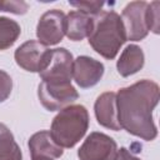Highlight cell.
I'll return each mask as SVG.
<instances>
[{"label": "cell", "instance_id": "6da1fadb", "mask_svg": "<svg viewBox=\"0 0 160 160\" xmlns=\"http://www.w3.org/2000/svg\"><path fill=\"white\" fill-rule=\"evenodd\" d=\"M160 99L159 85L149 79L121 88L116 92L118 121L121 129L146 141L158 136L152 111Z\"/></svg>", "mask_w": 160, "mask_h": 160}, {"label": "cell", "instance_id": "7a4b0ae2", "mask_svg": "<svg viewBox=\"0 0 160 160\" xmlns=\"http://www.w3.org/2000/svg\"><path fill=\"white\" fill-rule=\"evenodd\" d=\"M88 39L95 52L112 60L126 41V32L120 15L114 10H102L92 16V29Z\"/></svg>", "mask_w": 160, "mask_h": 160}, {"label": "cell", "instance_id": "3957f363", "mask_svg": "<svg viewBox=\"0 0 160 160\" xmlns=\"http://www.w3.org/2000/svg\"><path fill=\"white\" fill-rule=\"evenodd\" d=\"M89 122V112L84 105H69L52 119L50 135L60 148L71 149L84 138Z\"/></svg>", "mask_w": 160, "mask_h": 160}, {"label": "cell", "instance_id": "277c9868", "mask_svg": "<svg viewBox=\"0 0 160 160\" xmlns=\"http://www.w3.org/2000/svg\"><path fill=\"white\" fill-rule=\"evenodd\" d=\"M38 98L46 110L56 111L78 100L79 92L71 81H41L38 88Z\"/></svg>", "mask_w": 160, "mask_h": 160}, {"label": "cell", "instance_id": "5b68a950", "mask_svg": "<svg viewBox=\"0 0 160 160\" xmlns=\"http://www.w3.org/2000/svg\"><path fill=\"white\" fill-rule=\"evenodd\" d=\"M148 4L146 1H131L122 12L121 20L126 32V40L140 41L145 39L150 31L148 22Z\"/></svg>", "mask_w": 160, "mask_h": 160}, {"label": "cell", "instance_id": "8992f818", "mask_svg": "<svg viewBox=\"0 0 160 160\" xmlns=\"http://www.w3.org/2000/svg\"><path fill=\"white\" fill-rule=\"evenodd\" d=\"M118 145L112 138L104 132L92 131L86 136L78 150L80 160H115Z\"/></svg>", "mask_w": 160, "mask_h": 160}, {"label": "cell", "instance_id": "52a82bcc", "mask_svg": "<svg viewBox=\"0 0 160 160\" xmlns=\"http://www.w3.org/2000/svg\"><path fill=\"white\" fill-rule=\"evenodd\" d=\"M51 49L36 40H28L21 44L14 54L16 64L30 72H40L46 66Z\"/></svg>", "mask_w": 160, "mask_h": 160}, {"label": "cell", "instance_id": "ba28073f", "mask_svg": "<svg viewBox=\"0 0 160 160\" xmlns=\"http://www.w3.org/2000/svg\"><path fill=\"white\" fill-rule=\"evenodd\" d=\"M72 64L74 58L68 49H51L49 61L39 76L42 81H71Z\"/></svg>", "mask_w": 160, "mask_h": 160}, {"label": "cell", "instance_id": "9c48e42d", "mask_svg": "<svg viewBox=\"0 0 160 160\" xmlns=\"http://www.w3.org/2000/svg\"><path fill=\"white\" fill-rule=\"evenodd\" d=\"M65 18L66 15L59 9L44 12L36 25V36L39 42L45 46L59 44L65 36Z\"/></svg>", "mask_w": 160, "mask_h": 160}, {"label": "cell", "instance_id": "30bf717a", "mask_svg": "<svg viewBox=\"0 0 160 160\" xmlns=\"http://www.w3.org/2000/svg\"><path fill=\"white\" fill-rule=\"evenodd\" d=\"M105 68L102 62L86 55L78 56L72 64V78L81 89L95 86L101 80Z\"/></svg>", "mask_w": 160, "mask_h": 160}, {"label": "cell", "instance_id": "8fae6325", "mask_svg": "<svg viewBox=\"0 0 160 160\" xmlns=\"http://www.w3.org/2000/svg\"><path fill=\"white\" fill-rule=\"evenodd\" d=\"M94 112L99 125L114 131H119L121 129L118 121L116 92L106 91L99 95L94 104Z\"/></svg>", "mask_w": 160, "mask_h": 160}, {"label": "cell", "instance_id": "7c38bea8", "mask_svg": "<svg viewBox=\"0 0 160 160\" xmlns=\"http://www.w3.org/2000/svg\"><path fill=\"white\" fill-rule=\"evenodd\" d=\"M29 151L31 159L34 158H50L58 159L64 154L62 148H60L50 135V131L41 130L32 134L28 141Z\"/></svg>", "mask_w": 160, "mask_h": 160}, {"label": "cell", "instance_id": "4fadbf2b", "mask_svg": "<svg viewBox=\"0 0 160 160\" xmlns=\"http://www.w3.org/2000/svg\"><path fill=\"white\" fill-rule=\"evenodd\" d=\"M92 29V16L78 10L70 11L65 18V35L71 41H81Z\"/></svg>", "mask_w": 160, "mask_h": 160}, {"label": "cell", "instance_id": "5bb4252c", "mask_svg": "<svg viewBox=\"0 0 160 160\" xmlns=\"http://www.w3.org/2000/svg\"><path fill=\"white\" fill-rule=\"evenodd\" d=\"M144 62L145 56L142 49L135 44H130L120 54V58L116 61V69L121 76L128 78L141 70Z\"/></svg>", "mask_w": 160, "mask_h": 160}, {"label": "cell", "instance_id": "9a60e30c", "mask_svg": "<svg viewBox=\"0 0 160 160\" xmlns=\"http://www.w3.org/2000/svg\"><path fill=\"white\" fill-rule=\"evenodd\" d=\"M0 160H22V152L10 129L0 122Z\"/></svg>", "mask_w": 160, "mask_h": 160}, {"label": "cell", "instance_id": "2e32d148", "mask_svg": "<svg viewBox=\"0 0 160 160\" xmlns=\"http://www.w3.org/2000/svg\"><path fill=\"white\" fill-rule=\"evenodd\" d=\"M20 25L6 16H0V50H6L15 44L20 36Z\"/></svg>", "mask_w": 160, "mask_h": 160}, {"label": "cell", "instance_id": "e0dca14e", "mask_svg": "<svg viewBox=\"0 0 160 160\" xmlns=\"http://www.w3.org/2000/svg\"><path fill=\"white\" fill-rule=\"evenodd\" d=\"M69 4L76 8L78 11H81L90 16L98 15L100 11H102V6L105 5L104 1H69Z\"/></svg>", "mask_w": 160, "mask_h": 160}, {"label": "cell", "instance_id": "ac0fdd59", "mask_svg": "<svg viewBox=\"0 0 160 160\" xmlns=\"http://www.w3.org/2000/svg\"><path fill=\"white\" fill-rule=\"evenodd\" d=\"M159 8H160L159 1H152L148 4V22H149L150 31H152L154 34H159V29H160Z\"/></svg>", "mask_w": 160, "mask_h": 160}, {"label": "cell", "instance_id": "d6986e66", "mask_svg": "<svg viewBox=\"0 0 160 160\" xmlns=\"http://www.w3.org/2000/svg\"><path fill=\"white\" fill-rule=\"evenodd\" d=\"M0 11L24 15L28 11V4L25 1H0Z\"/></svg>", "mask_w": 160, "mask_h": 160}, {"label": "cell", "instance_id": "ffe728a7", "mask_svg": "<svg viewBox=\"0 0 160 160\" xmlns=\"http://www.w3.org/2000/svg\"><path fill=\"white\" fill-rule=\"evenodd\" d=\"M12 90V80L10 78V75L4 71L0 70V102L5 101Z\"/></svg>", "mask_w": 160, "mask_h": 160}, {"label": "cell", "instance_id": "44dd1931", "mask_svg": "<svg viewBox=\"0 0 160 160\" xmlns=\"http://www.w3.org/2000/svg\"><path fill=\"white\" fill-rule=\"evenodd\" d=\"M115 160H140L138 156H135L130 150H128L126 148H120L118 149Z\"/></svg>", "mask_w": 160, "mask_h": 160}, {"label": "cell", "instance_id": "7402d4cb", "mask_svg": "<svg viewBox=\"0 0 160 160\" xmlns=\"http://www.w3.org/2000/svg\"><path fill=\"white\" fill-rule=\"evenodd\" d=\"M31 160H54V159H50V158H34Z\"/></svg>", "mask_w": 160, "mask_h": 160}]
</instances>
